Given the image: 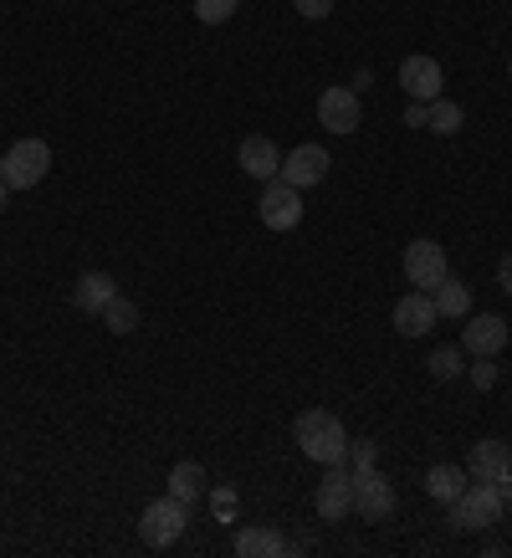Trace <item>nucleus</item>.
I'll list each match as a JSON object with an SVG mask.
<instances>
[{"label":"nucleus","instance_id":"1","mask_svg":"<svg viewBox=\"0 0 512 558\" xmlns=\"http://www.w3.org/2000/svg\"><path fill=\"white\" fill-rule=\"evenodd\" d=\"M292 436H297V451L307 461H318V466H349V430L333 410H303L297 425H292Z\"/></svg>","mask_w":512,"mask_h":558},{"label":"nucleus","instance_id":"2","mask_svg":"<svg viewBox=\"0 0 512 558\" xmlns=\"http://www.w3.org/2000/svg\"><path fill=\"white\" fill-rule=\"evenodd\" d=\"M502 512H512V476L508 482H472L451 502V533H481V527L502 523Z\"/></svg>","mask_w":512,"mask_h":558},{"label":"nucleus","instance_id":"3","mask_svg":"<svg viewBox=\"0 0 512 558\" xmlns=\"http://www.w3.org/2000/svg\"><path fill=\"white\" fill-rule=\"evenodd\" d=\"M51 170V144L47 138H16L11 149L0 154V180L11 190H36Z\"/></svg>","mask_w":512,"mask_h":558},{"label":"nucleus","instance_id":"4","mask_svg":"<svg viewBox=\"0 0 512 558\" xmlns=\"http://www.w3.org/2000/svg\"><path fill=\"white\" fill-rule=\"evenodd\" d=\"M185 527H190V502H180L174 492L138 512V538L149 543V548H170V543H180L185 538Z\"/></svg>","mask_w":512,"mask_h":558},{"label":"nucleus","instance_id":"5","mask_svg":"<svg viewBox=\"0 0 512 558\" xmlns=\"http://www.w3.org/2000/svg\"><path fill=\"white\" fill-rule=\"evenodd\" d=\"M451 277V267H446V246H436L430 236L410 241L405 246V282L415 292H436Z\"/></svg>","mask_w":512,"mask_h":558},{"label":"nucleus","instance_id":"6","mask_svg":"<svg viewBox=\"0 0 512 558\" xmlns=\"http://www.w3.org/2000/svg\"><path fill=\"white\" fill-rule=\"evenodd\" d=\"M256 216H261L267 231H297V220H303V190H292L288 180H267L261 201H256Z\"/></svg>","mask_w":512,"mask_h":558},{"label":"nucleus","instance_id":"7","mask_svg":"<svg viewBox=\"0 0 512 558\" xmlns=\"http://www.w3.org/2000/svg\"><path fill=\"white\" fill-rule=\"evenodd\" d=\"M318 123L339 138L354 134L358 123H364V108H358L354 87H324V93H318Z\"/></svg>","mask_w":512,"mask_h":558},{"label":"nucleus","instance_id":"8","mask_svg":"<svg viewBox=\"0 0 512 558\" xmlns=\"http://www.w3.org/2000/svg\"><path fill=\"white\" fill-rule=\"evenodd\" d=\"M508 323L492 318V313H466V328H461V354L472 359H497L508 349Z\"/></svg>","mask_w":512,"mask_h":558},{"label":"nucleus","instance_id":"9","mask_svg":"<svg viewBox=\"0 0 512 558\" xmlns=\"http://www.w3.org/2000/svg\"><path fill=\"white\" fill-rule=\"evenodd\" d=\"M328 149L324 144H297L292 154H282V170H277V180H288L292 190H307V185H324L328 180Z\"/></svg>","mask_w":512,"mask_h":558},{"label":"nucleus","instance_id":"10","mask_svg":"<svg viewBox=\"0 0 512 558\" xmlns=\"http://www.w3.org/2000/svg\"><path fill=\"white\" fill-rule=\"evenodd\" d=\"M313 508H318L324 523H343V518L354 512V476H349V466H328V476L318 482Z\"/></svg>","mask_w":512,"mask_h":558},{"label":"nucleus","instance_id":"11","mask_svg":"<svg viewBox=\"0 0 512 558\" xmlns=\"http://www.w3.org/2000/svg\"><path fill=\"white\" fill-rule=\"evenodd\" d=\"M394 508H400V497L379 472L354 476V512L364 523H385V518H394Z\"/></svg>","mask_w":512,"mask_h":558},{"label":"nucleus","instance_id":"12","mask_svg":"<svg viewBox=\"0 0 512 558\" xmlns=\"http://www.w3.org/2000/svg\"><path fill=\"white\" fill-rule=\"evenodd\" d=\"M400 87L410 93V102H436L446 87V72L436 57H405L400 62Z\"/></svg>","mask_w":512,"mask_h":558},{"label":"nucleus","instance_id":"13","mask_svg":"<svg viewBox=\"0 0 512 558\" xmlns=\"http://www.w3.org/2000/svg\"><path fill=\"white\" fill-rule=\"evenodd\" d=\"M466 476L472 482H508L512 476V446L508 440H477L472 446V457H466Z\"/></svg>","mask_w":512,"mask_h":558},{"label":"nucleus","instance_id":"14","mask_svg":"<svg viewBox=\"0 0 512 558\" xmlns=\"http://www.w3.org/2000/svg\"><path fill=\"white\" fill-rule=\"evenodd\" d=\"M436 298L430 292H405L400 303H394V333H405V339H420V333H430L436 328Z\"/></svg>","mask_w":512,"mask_h":558},{"label":"nucleus","instance_id":"15","mask_svg":"<svg viewBox=\"0 0 512 558\" xmlns=\"http://www.w3.org/2000/svg\"><path fill=\"white\" fill-rule=\"evenodd\" d=\"M236 165H241V174H252V180H277V170H282V149H277L267 134H252V138H241Z\"/></svg>","mask_w":512,"mask_h":558},{"label":"nucleus","instance_id":"16","mask_svg":"<svg viewBox=\"0 0 512 558\" xmlns=\"http://www.w3.org/2000/svg\"><path fill=\"white\" fill-rule=\"evenodd\" d=\"M231 548H236L241 558H282L292 554V543L277 533V527H241L236 538H231Z\"/></svg>","mask_w":512,"mask_h":558},{"label":"nucleus","instance_id":"17","mask_svg":"<svg viewBox=\"0 0 512 558\" xmlns=\"http://www.w3.org/2000/svg\"><path fill=\"white\" fill-rule=\"evenodd\" d=\"M466 487H472V476H466V466H456V461H436L426 472V492L441 502V508H451Z\"/></svg>","mask_w":512,"mask_h":558},{"label":"nucleus","instance_id":"18","mask_svg":"<svg viewBox=\"0 0 512 558\" xmlns=\"http://www.w3.org/2000/svg\"><path fill=\"white\" fill-rule=\"evenodd\" d=\"M113 298H119V282H113L108 271H83L77 288H72V303L83 307V313H102Z\"/></svg>","mask_w":512,"mask_h":558},{"label":"nucleus","instance_id":"19","mask_svg":"<svg viewBox=\"0 0 512 558\" xmlns=\"http://www.w3.org/2000/svg\"><path fill=\"white\" fill-rule=\"evenodd\" d=\"M170 492L180 497V502H190V508H195L205 492H210V487H205V466H200V461H174V466H170Z\"/></svg>","mask_w":512,"mask_h":558},{"label":"nucleus","instance_id":"20","mask_svg":"<svg viewBox=\"0 0 512 558\" xmlns=\"http://www.w3.org/2000/svg\"><path fill=\"white\" fill-rule=\"evenodd\" d=\"M430 298H436V313H441V318H466V313H472V288H466V282H461V277H446L441 288L430 292Z\"/></svg>","mask_w":512,"mask_h":558},{"label":"nucleus","instance_id":"21","mask_svg":"<svg viewBox=\"0 0 512 558\" xmlns=\"http://www.w3.org/2000/svg\"><path fill=\"white\" fill-rule=\"evenodd\" d=\"M461 123H466L461 102H451V98H436V102H430V119H426L430 134H461Z\"/></svg>","mask_w":512,"mask_h":558},{"label":"nucleus","instance_id":"22","mask_svg":"<svg viewBox=\"0 0 512 558\" xmlns=\"http://www.w3.org/2000/svg\"><path fill=\"white\" fill-rule=\"evenodd\" d=\"M98 318L108 323V333H134V328H138V307H134V303H129V298H123V292H119V298H113V303L102 307Z\"/></svg>","mask_w":512,"mask_h":558},{"label":"nucleus","instance_id":"23","mask_svg":"<svg viewBox=\"0 0 512 558\" xmlns=\"http://www.w3.org/2000/svg\"><path fill=\"white\" fill-rule=\"evenodd\" d=\"M426 369L436 374V379H456V374L466 369V364H461V343H441V349L430 354V364H426Z\"/></svg>","mask_w":512,"mask_h":558},{"label":"nucleus","instance_id":"24","mask_svg":"<svg viewBox=\"0 0 512 558\" xmlns=\"http://www.w3.org/2000/svg\"><path fill=\"white\" fill-rule=\"evenodd\" d=\"M349 466H354L349 476H369V472H379V446H375V440H349Z\"/></svg>","mask_w":512,"mask_h":558},{"label":"nucleus","instance_id":"25","mask_svg":"<svg viewBox=\"0 0 512 558\" xmlns=\"http://www.w3.org/2000/svg\"><path fill=\"white\" fill-rule=\"evenodd\" d=\"M236 5L241 0H195V16H200L205 26H221V21L236 16Z\"/></svg>","mask_w":512,"mask_h":558},{"label":"nucleus","instance_id":"26","mask_svg":"<svg viewBox=\"0 0 512 558\" xmlns=\"http://www.w3.org/2000/svg\"><path fill=\"white\" fill-rule=\"evenodd\" d=\"M292 5H297V16H307V21L333 16V0H292Z\"/></svg>","mask_w":512,"mask_h":558},{"label":"nucleus","instance_id":"27","mask_svg":"<svg viewBox=\"0 0 512 558\" xmlns=\"http://www.w3.org/2000/svg\"><path fill=\"white\" fill-rule=\"evenodd\" d=\"M472 385H477V389H492L497 385V364H492V359H477V364H472Z\"/></svg>","mask_w":512,"mask_h":558},{"label":"nucleus","instance_id":"28","mask_svg":"<svg viewBox=\"0 0 512 558\" xmlns=\"http://www.w3.org/2000/svg\"><path fill=\"white\" fill-rule=\"evenodd\" d=\"M216 512H221V518H236V487H216Z\"/></svg>","mask_w":512,"mask_h":558},{"label":"nucleus","instance_id":"29","mask_svg":"<svg viewBox=\"0 0 512 558\" xmlns=\"http://www.w3.org/2000/svg\"><path fill=\"white\" fill-rule=\"evenodd\" d=\"M426 119H430V102H410V108H405V123H410V129H426Z\"/></svg>","mask_w":512,"mask_h":558},{"label":"nucleus","instance_id":"30","mask_svg":"<svg viewBox=\"0 0 512 558\" xmlns=\"http://www.w3.org/2000/svg\"><path fill=\"white\" fill-rule=\"evenodd\" d=\"M497 288H502V292L512 298V252L502 256V262H497Z\"/></svg>","mask_w":512,"mask_h":558},{"label":"nucleus","instance_id":"31","mask_svg":"<svg viewBox=\"0 0 512 558\" xmlns=\"http://www.w3.org/2000/svg\"><path fill=\"white\" fill-rule=\"evenodd\" d=\"M5 201H11V185H5V180H0V210H5Z\"/></svg>","mask_w":512,"mask_h":558}]
</instances>
